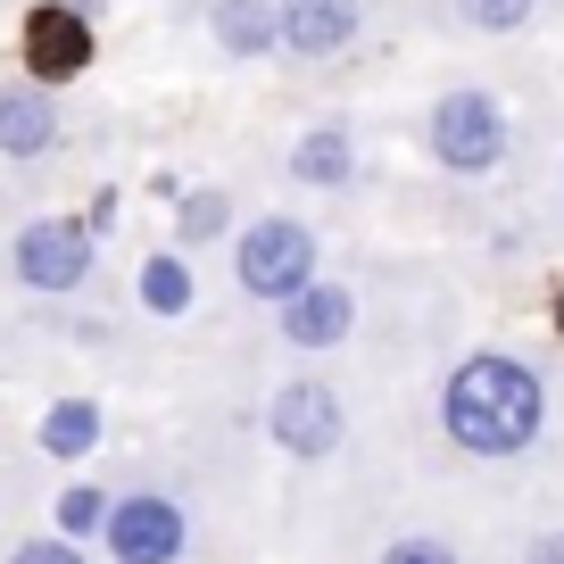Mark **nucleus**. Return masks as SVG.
<instances>
[{
	"instance_id": "obj_1",
	"label": "nucleus",
	"mask_w": 564,
	"mask_h": 564,
	"mask_svg": "<svg viewBox=\"0 0 564 564\" xmlns=\"http://www.w3.org/2000/svg\"><path fill=\"white\" fill-rule=\"evenodd\" d=\"M540 432H547V382L514 349H474V357L448 366V382H441V441L457 448V457L507 465V457H523Z\"/></svg>"
},
{
	"instance_id": "obj_2",
	"label": "nucleus",
	"mask_w": 564,
	"mask_h": 564,
	"mask_svg": "<svg viewBox=\"0 0 564 564\" xmlns=\"http://www.w3.org/2000/svg\"><path fill=\"white\" fill-rule=\"evenodd\" d=\"M316 274H324V241H316L307 216L265 208V216H249V225L232 232V282H241V300L282 307V300H300Z\"/></svg>"
},
{
	"instance_id": "obj_3",
	"label": "nucleus",
	"mask_w": 564,
	"mask_h": 564,
	"mask_svg": "<svg viewBox=\"0 0 564 564\" xmlns=\"http://www.w3.org/2000/svg\"><path fill=\"white\" fill-rule=\"evenodd\" d=\"M423 150H432V166H448V175H498L507 150H514V124L481 84H457V91H441V100L423 108Z\"/></svg>"
},
{
	"instance_id": "obj_4",
	"label": "nucleus",
	"mask_w": 564,
	"mask_h": 564,
	"mask_svg": "<svg viewBox=\"0 0 564 564\" xmlns=\"http://www.w3.org/2000/svg\"><path fill=\"white\" fill-rule=\"evenodd\" d=\"M91 265H100V232H91L84 216H67V208L25 216V225L9 232V274H18L34 300H75L91 282Z\"/></svg>"
},
{
	"instance_id": "obj_5",
	"label": "nucleus",
	"mask_w": 564,
	"mask_h": 564,
	"mask_svg": "<svg viewBox=\"0 0 564 564\" xmlns=\"http://www.w3.org/2000/svg\"><path fill=\"white\" fill-rule=\"evenodd\" d=\"M192 507L159 481H133V490L108 498V523H100V547L108 564H183L192 556Z\"/></svg>"
},
{
	"instance_id": "obj_6",
	"label": "nucleus",
	"mask_w": 564,
	"mask_h": 564,
	"mask_svg": "<svg viewBox=\"0 0 564 564\" xmlns=\"http://www.w3.org/2000/svg\"><path fill=\"white\" fill-rule=\"evenodd\" d=\"M265 441L291 465H333L340 441H349V399L324 373H291V382L265 390Z\"/></svg>"
},
{
	"instance_id": "obj_7",
	"label": "nucleus",
	"mask_w": 564,
	"mask_h": 564,
	"mask_svg": "<svg viewBox=\"0 0 564 564\" xmlns=\"http://www.w3.org/2000/svg\"><path fill=\"white\" fill-rule=\"evenodd\" d=\"M100 58V34H91V0H42L25 18V84L58 91Z\"/></svg>"
},
{
	"instance_id": "obj_8",
	"label": "nucleus",
	"mask_w": 564,
	"mask_h": 564,
	"mask_svg": "<svg viewBox=\"0 0 564 564\" xmlns=\"http://www.w3.org/2000/svg\"><path fill=\"white\" fill-rule=\"evenodd\" d=\"M366 34V0H274V42L291 67H324Z\"/></svg>"
},
{
	"instance_id": "obj_9",
	"label": "nucleus",
	"mask_w": 564,
	"mask_h": 564,
	"mask_svg": "<svg viewBox=\"0 0 564 564\" xmlns=\"http://www.w3.org/2000/svg\"><path fill=\"white\" fill-rule=\"evenodd\" d=\"M67 150V108H58V91L42 84H0V159L9 166H42Z\"/></svg>"
},
{
	"instance_id": "obj_10",
	"label": "nucleus",
	"mask_w": 564,
	"mask_h": 564,
	"mask_svg": "<svg viewBox=\"0 0 564 564\" xmlns=\"http://www.w3.org/2000/svg\"><path fill=\"white\" fill-rule=\"evenodd\" d=\"M274 333H282V349H300V357L340 349V340L357 333V291H349V282H333V274H316L300 300L274 307Z\"/></svg>"
},
{
	"instance_id": "obj_11",
	"label": "nucleus",
	"mask_w": 564,
	"mask_h": 564,
	"mask_svg": "<svg viewBox=\"0 0 564 564\" xmlns=\"http://www.w3.org/2000/svg\"><path fill=\"white\" fill-rule=\"evenodd\" d=\"M199 25H208L216 58H232V67H265V58H282L274 0H199Z\"/></svg>"
},
{
	"instance_id": "obj_12",
	"label": "nucleus",
	"mask_w": 564,
	"mask_h": 564,
	"mask_svg": "<svg viewBox=\"0 0 564 564\" xmlns=\"http://www.w3.org/2000/svg\"><path fill=\"white\" fill-rule=\"evenodd\" d=\"M291 183L300 192H349L357 183V141H349V124H307L300 141H291Z\"/></svg>"
},
{
	"instance_id": "obj_13",
	"label": "nucleus",
	"mask_w": 564,
	"mask_h": 564,
	"mask_svg": "<svg viewBox=\"0 0 564 564\" xmlns=\"http://www.w3.org/2000/svg\"><path fill=\"white\" fill-rule=\"evenodd\" d=\"M232 232H241V216H232V192L199 183V192L175 199V249H183V258H192V249H208V241H232Z\"/></svg>"
},
{
	"instance_id": "obj_14",
	"label": "nucleus",
	"mask_w": 564,
	"mask_h": 564,
	"mask_svg": "<svg viewBox=\"0 0 564 564\" xmlns=\"http://www.w3.org/2000/svg\"><path fill=\"white\" fill-rule=\"evenodd\" d=\"M42 457L51 465H75V457H91L100 448V406L91 399H51V415H42Z\"/></svg>"
},
{
	"instance_id": "obj_15",
	"label": "nucleus",
	"mask_w": 564,
	"mask_h": 564,
	"mask_svg": "<svg viewBox=\"0 0 564 564\" xmlns=\"http://www.w3.org/2000/svg\"><path fill=\"white\" fill-rule=\"evenodd\" d=\"M192 265H183V249H159V258L141 265V307H150V316H183V307H192Z\"/></svg>"
},
{
	"instance_id": "obj_16",
	"label": "nucleus",
	"mask_w": 564,
	"mask_h": 564,
	"mask_svg": "<svg viewBox=\"0 0 564 564\" xmlns=\"http://www.w3.org/2000/svg\"><path fill=\"white\" fill-rule=\"evenodd\" d=\"M448 9H457L465 34H523L540 0H448Z\"/></svg>"
},
{
	"instance_id": "obj_17",
	"label": "nucleus",
	"mask_w": 564,
	"mask_h": 564,
	"mask_svg": "<svg viewBox=\"0 0 564 564\" xmlns=\"http://www.w3.org/2000/svg\"><path fill=\"white\" fill-rule=\"evenodd\" d=\"M100 523H108V490L100 481H75L58 498V540H100Z\"/></svg>"
},
{
	"instance_id": "obj_18",
	"label": "nucleus",
	"mask_w": 564,
	"mask_h": 564,
	"mask_svg": "<svg viewBox=\"0 0 564 564\" xmlns=\"http://www.w3.org/2000/svg\"><path fill=\"white\" fill-rule=\"evenodd\" d=\"M373 564H465V556L441 540V531H399V540H390Z\"/></svg>"
},
{
	"instance_id": "obj_19",
	"label": "nucleus",
	"mask_w": 564,
	"mask_h": 564,
	"mask_svg": "<svg viewBox=\"0 0 564 564\" xmlns=\"http://www.w3.org/2000/svg\"><path fill=\"white\" fill-rule=\"evenodd\" d=\"M0 564H91V556H84V540H58V531H25V540L9 547Z\"/></svg>"
},
{
	"instance_id": "obj_20",
	"label": "nucleus",
	"mask_w": 564,
	"mask_h": 564,
	"mask_svg": "<svg viewBox=\"0 0 564 564\" xmlns=\"http://www.w3.org/2000/svg\"><path fill=\"white\" fill-rule=\"evenodd\" d=\"M523 564H564V531H540V540L523 547Z\"/></svg>"
}]
</instances>
